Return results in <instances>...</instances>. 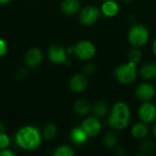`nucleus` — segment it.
Here are the masks:
<instances>
[{"instance_id": "obj_1", "label": "nucleus", "mask_w": 156, "mask_h": 156, "mask_svg": "<svg viewBox=\"0 0 156 156\" xmlns=\"http://www.w3.org/2000/svg\"><path fill=\"white\" fill-rule=\"evenodd\" d=\"M132 119V112L129 105L124 101L115 102L110 109L107 116V125L114 131L126 129Z\"/></svg>"}, {"instance_id": "obj_2", "label": "nucleus", "mask_w": 156, "mask_h": 156, "mask_svg": "<svg viewBox=\"0 0 156 156\" xmlns=\"http://www.w3.org/2000/svg\"><path fill=\"white\" fill-rule=\"evenodd\" d=\"M42 133L35 126L26 125L21 127L15 134L16 144L23 150L34 151L42 143Z\"/></svg>"}, {"instance_id": "obj_3", "label": "nucleus", "mask_w": 156, "mask_h": 156, "mask_svg": "<svg viewBox=\"0 0 156 156\" xmlns=\"http://www.w3.org/2000/svg\"><path fill=\"white\" fill-rule=\"evenodd\" d=\"M113 76L115 80L122 85L133 84L138 77L137 65L131 61L122 63L115 68Z\"/></svg>"}, {"instance_id": "obj_4", "label": "nucleus", "mask_w": 156, "mask_h": 156, "mask_svg": "<svg viewBox=\"0 0 156 156\" xmlns=\"http://www.w3.org/2000/svg\"><path fill=\"white\" fill-rule=\"evenodd\" d=\"M127 38L132 47L141 48L148 43L150 32L144 25L135 24L130 27L127 34Z\"/></svg>"}, {"instance_id": "obj_5", "label": "nucleus", "mask_w": 156, "mask_h": 156, "mask_svg": "<svg viewBox=\"0 0 156 156\" xmlns=\"http://www.w3.org/2000/svg\"><path fill=\"white\" fill-rule=\"evenodd\" d=\"M73 47V54L84 61L90 60L96 54V47L90 40L82 39L77 42Z\"/></svg>"}, {"instance_id": "obj_6", "label": "nucleus", "mask_w": 156, "mask_h": 156, "mask_svg": "<svg viewBox=\"0 0 156 156\" xmlns=\"http://www.w3.org/2000/svg\"><path fill=\"white\" fill-rule=\"evenodd\" d=\"M101 11L96 5H89L81 9L79 12V21L81 25L85 27H90L94 25L101 17Z\"/></svg>"}, {"instance_id": "obj_7", "label": "nucleus", "mask_w": 156, "mask_h": 156, "mask_svg": "<svg viewBox=\"0 0 156 156\" xmlns=\"http://www.w3.org/2000/svg\"><path fill=\"white\" fill-rule=\"evenodd\" d=\"M137 114L141 122L147 124L154 123L156 122V105L151 101H143L138 108Z\"/></svg>"}, {"instance_id": "obj_8", "label": "nucleus", "mask_w": 156, "mask_h": 156, "mask_svg": "<svg viewBox=\"0 0 156 156\" xmlns=\"http://www.w3.org/2000/svg\"><path fill=\"white\" fill-rule=\"evenodd\" d=\"M68 51L63 46L52 45L48 50V58L53 64L61 65L68 62Z\"/></svg>"}, {"instance_id": "obj_9", "label": "nucleus", "mask_w": 156, "mask_h": 156, "mask_svg": "<svg viewBox=\"0 0 156 156\" xmlns=\"http://www.w3.org/2000/svg\"><path fill=\"white\" fill-rule=\"evenodd\" d=\"M156 94V89L154 85L148 81H144L137 85L134 90L135 97L141 101H149L154 99Z\"/></svg>"}, {"instance_id": "obj_10", "label": "nucleus", "mask_w": 156, "mask_h": 156, "mask_svg": "<svg viewBox=\"0 0 156 156\" xmlns=\"http://www.w3.org/2000/svg\"><path fill=\"white\" fill-rule=\"evenodd\" d=\"M80 126L83 128V130L85 131L89 138L96 137L98 134H100V133L101 132V128H102L101 119L95 117L94 115L89 116L85 120H83Z\"/></svg>"}, {"instance_id": "obj_11", "label": "nucleus", "mask_w": 156, "mask_h": 156, "mask_svg": "<svg viewBox=\"0 0 156 156\" xmlns=\"http://www.w3.org/2000/svg\"><path fill=\"white\" fill-rule=\"evenodd\" d=\"M88 78L87 75L82 73H76L72 75L69 80V88L72 92L80 93L84 91L88 87Z\"/></svg>"}, {"instance_id": "obj_12", "label": "nucleus", "mask_w": 156, "mask_h": 156, "mask_svg": "<svg viewBox=\"0 0 156 156\" xmlns=\"http://www.w3.org/2000/svg\"><path fill=\"white\" fill-rule=\"evenodd\" d=\"M43 60L42 51L37 48H30L25 54V63L28 68H37L38 67Z\"/></svg>"}, {"instance_id": "obj_13", "label": "nucleus", "mask_w": 156, "mask_h": 156, "mask_svg": "<svg viewBox=\"0 0 156 156\" xmlns=\"http://www.w3.org/2000/svg\"><path fill=\"white\" fill-rule=\"evenodd\" d=\"M138 75L145 80L156 79V62H144L138 68Z\"/></svg>"}, {"instance_id": "obj_14", "label": "nucleus", "mask_w": 156, "mask_h": 156, "mask_svg": "<svg viewBox=\"0 0 156 156\" xmlns=\"http://www.w3.org/2000/svg\"><path fill=\"white\" fill-rule=\"evenodd\" d=\"M101 15L105 16L106 17H114L120 12V5L116 0H109L103 1L101 5Z\"/></svg>"}, {"instance_id": "obj_15", "label": "nucleus", "mask_w": 156, "mask_h": 156, "mask_svg": "<svg viewBox=\"0 0 156 156\" xmlns=\"http://www.w3.org/2000/svg\"><path fill=\"white\" fill-rule=\"evenodd\" d=\"M131 134L132 136L136 140L143 141L145 139L149 134V127L147 123H144L143 122H138L134 123L131 128Z\"/></svg>"}, {"instance_id": "obj_16", "label": "nucleus", "mask_w": 156, "mask_h": 156, "mask_svg": "<svg viewBox=\"0 0 156 156\" xmlns=\"http://www.w3.org/2000/svg\"><path fill=\"white\" fill-rule=\"evenodd\" d=\"M61 11L68 16L78 14L81 9V4L80 0H63L60 5Z\"/></svg>"}, {"instance_id": "obj_17", "label": "nucleus", "mask_w": 156, "mask_h": 156, "mask_svg": "<svg viewBox=\"0 0 156 156\" xmlns=\"http://www.w3.org/2000/svg\"><path fill=\"white\" fill-rule=\"evenodd\" d=\"M69 138L73 144L77 145H82L88 141L89 136L87 135V133L81 126H76L70 131Z\"/></svg>"}, {"instance_id": "obj_18", "label": "nucleus", "mask_w": 156, "mask_h": 156, "mask_svg": "<svg viewBox=\"0 0 156 156\" xmlns=\"http://www.w3.org/2000/svg\"><path fill=\"white\" fill-rule=\"evenodd\" d=\"M73 110L79 116H87L92 111V105L85 99L77 100L73 104Z\"/></svg>"}, {"instance_id": "obj_19", "label": "nucleus", "mask_w": 156, "mask_h": 156, "mask_svg": "<svg viewBox=\"0 0 156 156\" xmlns=\"http://www.w3.org/2000/svg\"><path fill=\"white\" fill-rule=\"evenodd\" d=\"M110 112L109 105L104 101H99L95 102V104L92 106V112L93 115L99 119H102L108 116Z\"/></svg>"}, {"instance_id": "obj_20", "label": "nucleus", "mask_w": 156, "mask_h": 156, "mask_svg": "<svg viewBox=\"0 0 156 156\" xmlns=\"http://www.w3.org/2000/svg\"><path fill=\"white\" fill-rule=\"evenodd\" d=\"M119 141V137L116 133V132L114 130L112 131H108L107 133H104L103 137H102V142L103 144L107 147V148H114Z\"/></svg>"}, {"instance_id": "obj_21", "label": "nucleus", "mask_w": 156, "mask_h": 156, "mask_svg": "<svg viewBox=\"0 0 156 156\" xmlns=\"http://www.w3.org/2000/svg\"><path fill=\"white\" fill-rule=\"evenodd\" d=\"M156 149L155 143L150 139H144L139 146L140 155H147L152 154Z\"/></svg>"}, {"instance_id": "obj_22", "label": "nucleus", "mask_w": 156, "mask_h": 156, "mask_svg": "<svg viewBox=\"0 0 156 156\" xmlns=\"http://www.w3.org/2000/svg\"><path fill=\"white\" fill-rule=\"evenodd\" d=\"M128 61H131L136 65L140 64L143 59V52L141 51L140 48L133 47L127 53Z\"/></svg>"}, {"instance_id": "obj_23", "label": "nucleus", "mask_w": 156, "mask_h": 156, "mask_svg": "<svg viewBox=\"0 0 156 156\" xmlns=\"http://www.w3.org/2000/svg\"><path fill=\"white\" fill-rule=\"evenodd\" d=\"M58 133V128L53 123H48L42 131V136L45 140L50 141L53 140Z\"/></svg>"}, {"instance_id": "obj_24", "label": "nucleus", "mask_w": 156, "mask_h": 156, "mask_svg": "<svg viewBox=\"0 0 156 156\" xmlns=\"http://www.w3.org/2000/svg\"><path fill=\"white\" fill-rule=\"evenodd\" d=\"M54 156H73L75 155L74 149L68 144H62L58 146L53 152Z\"/></svg>"}, {"instance_id": "obj_25", "label": "nucleus", "mask_w": 156, "mask_h": 156, "mask_svg": "<svg viewBox=\"0 0 156 156\" xmlns=\"http://www.w3.org/2000/svg\"><path fill=\"white\" fill-rule=\"evenodd\" d=\"M10 142H11V140L6 133H0V150L8 148L10 145Z\"/></svg>"}, {"instance_id": "obj_26", "label": "nucleus", "mask_w": 156, "mask_h": 156, "mask_svg": "<svg viewBox=\"0 0 156 156\" xmlns=\"http://www.w3.org/2000/svg\"><path fill=\"white\" fill-rule=\"evenodd\" d=\"M95 70H96V66L92 62H87L83 66V73L87 76L93 74L95 72Z\"/></svg>"}, {"instance_id": "obj_27", "label": "nucleus", "mask_w": 156, "mask_h": 156, "mask_svg": "<svg viewBox=\"0 0 156 156\" xmlns=\"http://www.w3.org/2000/svg\"><path fill=\"white\" fill-rule=\"evenodd\" d=\"M8 47H7V43L5 39L0 38V58L4 57L6 52H7Z\"/></svg>"}, {"instance_id": "obj_28", "label": "nucleus", "mask_w": 156, "mask_h": 156, "mask_svg": "<svg viewBox=\"0 0 156 156\" xmlns=\"http://www.w3.org/2000/svg\"><path fill=\"white\" fill-rule=\"evenodd\" d=\"M0 155L1 156H15V152L12 151L9 148H5L0 150Z\"/></svg>"}, {"instance_id": "obj_29", "label": "nucleus", "mask_w": 156, "mask_h": 156, "mask_svg": "<svg viewBox=\"0 0 156 156\" xmlns=\"http://www.w3.org/2000/svg\"><path fill=\"white\" fill-rule=\"evenodd\" d=\"M27 75V70L25 68H20L16 71V77L17 78H24Z\"/></svg>"}, {"instance_id": "obj_30", "label": "nucleus", "mask_w": 156, "mask_h": 156, "mask_svg": "<svg viewBox=\"0 0 156 156\" xmlns=\"http://www.w3.org/2000/svg\"><path fill=\"white\" fill-rule=\"evenodd\" d=\"M117 154H120V155H124V154H125V150H124V148H122V147L117 148Z\"/></svg>"}, {"instance_id": "obj_31", "label": "nucleus", "mask_w": 156, "mask_h": 156, "mask_svg": "<svg viewBox=\"0 0 156 156\" xmlns=\"http://www.w3.org/2000/svg\"><path fill=\"white\" fill-rule=\"evenodd\" d=\"M152 50H153V53L154 55L156 57V38L154 39V41L153 42V46H152Z\"/></svg>"}, {"instance_id": "obj_32", "label": "nucleus", "mask_w": 156, "mask_h": 156, "mask_svg": "<svg viewBox=\"0 0 156 156\" xmlns=\"http://www.w3.org/2000/svg\"><path fill=\"white\" fill-rule=\"evenodd\" d=\"M152 133H153L154 137L156 139V122L154 123V126H153V129H152Z\"/></svg>"}, {"instance_id": "obj_33", "label": "nucleus", "mask_w": 156, "mask_h": 156, "mask_svg": "<svg viewBox=\"0 0 156 156\" xmlns=\"http://www.w3.org/2000/svg\"><path fill=\"white\" fill-rule=\"evenodd\" d=\"M5 133V125H4V123L0 121V133Z\"/></svg>"}, {"instance_id": "obj_34", "label": "nucleus", "mask_w": 156, "mask_h": 156, "mask_svg": "<svg viewBox=\"0 0 156 156\" xmlns=\"http://www.w3.org/2000/svg\"><path fill=\"white\" fill-rule=\"evenodd\" d=\"M11 1L12 0H0V5H5V4H7Z\"/></svg>"}, {"instance_id": "obj_35", "label": "nucleus", "mask_w": 156, "mask_h": 156, "mask_svg": "<svg viewBox=\"0 0 156 156\" xmlns=\"http://www.w3.org/2000/svg\"><path fill=\"white\" fill-rule=\"evenodd\" d=\"M123 3H125V4H129V3H131V2H133V0H122Z\"/></svg>"}, {"instance_id": "obj_36", "label": "nucleus", "mask_w": 156, "mask_h": 156, "mask_svg": "<svg viewBox=\"0 0 156 156\" xmlns=\"http://www.w3.org/2000/svg\"><path fill=\"white\" fill-rule=\"evenodd\" d=\"M101 1L103 2V1H109V0H101Z\"/></svg>"}]
</instances>
